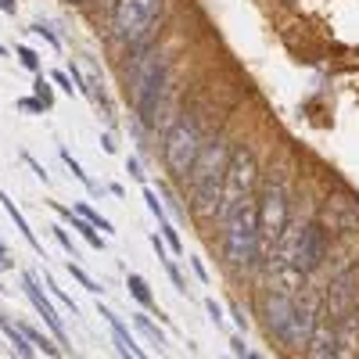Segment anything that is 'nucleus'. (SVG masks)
I'll return each instance as SVG.
<instances>
[{
  "label": "nucleus",
  "instance_id": "nucleus-1",
  "mask_svg": "<svg viewBox=\"0 0 359 359\" xmlns=\"http://www.w3.org/2000/svg\"><path fill=\"white\" fill-rule=\"evenodd\" d=\"M230 165V147L226 140H212L201 147V155L191 169V201H194V216L208 219L216 216V205H219V191H223V176Z\"/></svg>",
  "mask_w": 359,
  "mask_h": 359
},
{
  "label": "nucleus",
  "instance_id": "nucleus-2",
  "mask_svg": "<svg viewBox=\"0 0 359 359\" xmlns=\"http://www.w3.org/2000/svg\"><path fill=\"white\" fill-rule=\"evenodd\" d=\"M255 230H259V255L273 259L280 237L287 230V187L284 180H266L255 201Z\"/></svg>",
  "mask_w": 359,
  "mask_h": 359
},
{
  "label": "nucleus",
  "instance_id": "nucleus-3",
  "mask_svg": "<svg viewBox=\"0 0 359 359\" xmlns=\"http://www.w3.org/2000/svg\"><path fill=\"white\" fill-rule=\"evenodd\" d=\"M162 11H165V0H115V8H111L115 36L130 47H144L155 36Z\"/></svg>",
  "mask_w": 359,
  "mask_h": 359
},
{
  "label": "nucleus",
  "instance_id": "nucleus-4",
  "mask_svg": "<svg viewBox=\"0 0 359 359\" xmlns=\"http://www.w3.org/2000/svg\"><path fill=\"white\" fill-rule=\"evenodd\" d=\"M255 184H259V165H255V155L248 151H233L230 155V165H226V176H223V191H219V205H216V219L226 223L237 208H245L248 201H255Z\"/></svg>",
  "mask_w": 359,
  "mask_h": 359
},
{
  "label": "nucleus",
  "instance_id": "nucleus-5",
  "mask_svg": "<svg viewBox=\"0 0 359 359\" xmlns=\"http://www.w3.org/2000/svg\"><path fill=\"white\" fill-rule=\"evenodd\" d=\"M223 255L233 269H252L259 259V230H255V201L223 223Z\"/></svg>",
  "mask_w": 359,
  "mask_h": 359
},
{
  "label": "nucleus",
  "instance_id": "nucleus-6",
  "mask_svg": "<svg viewBox=\"0 0 359 359\" xmlns=\"http://www.w3.org/2000/svg\"><path fill=\"white\" fill-rule=\"evenodd\" d=\"M201 130L194 123H187V118H180V123H172L165 130V140H162V158H165V169L172 180H187L198 155H201Z\"/></svg>",
  "mask_w": 359,
  "mask_h": 359
},
{
  "label": "nucleus",
  "instance_id": "nucleus-7",
  "mask_svg": "<svg viewBox=\"0 0 359 359\" xmlns=\"http://www.w3.org/2000/svg\"><path fill=\"white\" fill-rule=\"evenodd\" d=\"M162 83H165V65L162 57L147 54L133 65V94H137V111L144 118V126L155 123V111H158V97H162Z\"/></svg>",
  "mask_w": 359,
  "mask_h": 359
},
{
  "label": "nucleus",
  "instance_id": "nucleus-8",
  "mask_svg": "<svg viewBox=\"0 0 359 359\" xmlns=\"http://www.w3.org/2000/svg\"><path fill=\"white\" fill-rule=\"evenodd\" d=\"M316 302L306 294V298H294V309H291V316H287V323H284V331H280V341H284V348H291V352H302L306 345H309V334H313V327H316Z\"/></svg>",
  "mask_w": 359,
  "mask_h": 359
},
{
  "label": "nucleus",
  "instance_id": "nucleus-9",
  "mask_svg": "<svg viewBox=\"0 0 359 359\" xmlns=\"http://www.w3.org/2000/svg\"><path fill=\"white\" fill-rule=\"evenodd\" d=\"M323 219H327V226L338 230V233H355L359 230V205L348 201V198H327Z\"/></svg>",
  "mask_w": 359,
  "mask_h": 359
},
{
  "label": "nucleus",
  "instance_id": "nucleus-10",
  "mask_svg": "<svg viewBox=\"0 0 359 359\" xmlns=\"http://www.w3.org/2000/svg\"><path fill=\"white\" fill-rule=\"evenodd\" d=\"M22 284H25V294H29V302H33V309L43 316V323L54 331V338H57V341H65V327H62V320H57V309L50 306V298L40 291V280H36L33 273H25Z\"/></svg>",
  "mask_w": 359,
  "mask_h": 359
},
{
  "label": "nucleus",
  "instance_id": "nucleus-11",
  "mask_svg": "<svg viewBox=\"0 0 359 359\" xmlns=\"http://www.w3.org/2000/svg\"><path fill=\"white\" fill-rule=\"evenodd\" d=\"M306 359H338V345H334V323L331 320H316L309 345H306Z\"/></svg>",
  "mask_w": 359,
  "mask_h": 359
},
{
  "label": "nucleus",
  "instance_id": "nucleus-12",
  "mask_svg": "<svg viewBox=\"0 0 359 359\" xmlns=\"http://www.w3.org/2000/svg\"><path fill=\"white\" fill-rule=\"evenodd\" d=\"M294 298L298 294H280V291H273V294L266 298V331L273 334V338H280L284 323H287V316L294 309Z\"/></svg>",
  "mask_w": 359,
  "mask_h": 359
},
{
  "label": "nucleus",
  "instance_id": "nucleus-13",
  "mask_svg": "<svg viewBox=\"0 0 359 359\" xmlns=\"http://www.w3.org/2000/svg\"><path fill=\"white\" fill-rule=\"evenodd\" d=\"M101 316L108 320V327H111V334H115V348H118V355H126V359H147L144 352H140V345L133 341V334H130V327H123V320H118L111 309H104L101 306Z\"/></svg>",
  "mask_w": 359,
  "mask_h": 359
},
{
  "label": "nucleus",
  "instance_id": "nucleus-14",
  "mask_svg": "<svg viewBox=\"0 0 359 359\" xmlns=\"http://www.w3.org/2000/svg\"><path fill=\"white\" fill-rule=\"evenodd\" d=\"M0 205H4V212L11 216V223H15V230H18V233L25 237V241H29V248H33L36 255H43V245L36 241V233H33V230H29V223H25V216H22V208H18V205L11 201V194H8V191H0Z\"/></svg>",
  "mask_w": 359,
  "mask_h": 359
},
{
  "label": "nucleus",
  "instance_id": "nucleus-15",
  "mask_svg": "<svg viewBox=\"0 0 359 359\" xmlns=\"http://www.w3.org/2000/svg\"><path fill=\"white\" fill-rule=\"evenodd\" d=\"M54 208H57V212H62V216H65V219L72 223V230H79V237H83V241H86L90 248H97V252H104V237H101V233H97L94 226H90V223H86L83 216H76L72 208H65V205H54Z\"/></svg>",
  "mask_w": 359,
  "mask_h": 359
},
{
  "label": "nucleus",
  "instance_id": "nucleus-16",
  "mask_svg": "<svg viewBox=\"0 0 359 359\" xmlns=\"http://www.w3.org/2000/svg\"><path fill=\"white\" fill-rule=\"evenodd\" d=\"M0 331L8 334V341H11V348L18 352V359H36V348L29 345V338L22 334V327H11V323L4 320V323H0Z\"/></svg>",
  "mask_w": 359,
  "mask_h": 359
},
{
  "label": "nucleus",
  "instance_id": "nucleus-17",
  "mask_svg": "<svg viewBox=\"0 0 359 359\" xmlns=\"http://www.w3.org/2000/svg\"><path fill=\"white\" fill-rule=\"evenodd\" d=\"M126 287H130V294L137 298L144 309H155V294H151V287H147V280H144L140 273H130V277H126Z\"/></svg>",
  "mask_w": 359,
  "mask_h": 359
},
{
  "label": "nucleus",
  "instance_id": "nucleus-18",
  "mask_svg": "<svg viewBox=\"0 0 359 359\" xmlns=\"http://www.w3.org/2000/svg\"><path fill=\"white\" fill-rule=\"evenodd\" d=\"M72 212H76V216H83V219H86L90 226H94V230H101V237H104V233H115L111 219H104V216L97 212V208H90V205H83V201H79V205L72 208Z\"/></svg>",
  "mask_w": 359,
  "mask_h": 359
},
{
  "label": "nucleus",
  "instance_id": "nucleus-19",
  "mask_svg": "<svg viewBox=\"0 0 359 359\" xmlns=\"http://www.w3.org/2000/svg\"><path fill=\"white\" fill-rule=\"evenodd\" d=\"M22 334L29 338V345H33V348H40L43 355H50V359H57V355H62V348H57V345H54L47 334H40L36 327H22Z\"/></svg>",
  "mask_w": 359,
  "mask_h": 359
},
{
  "label": "nucleus",
  "instance_id": "nucleus-20",
  "mask_svg": "<svg viewBox=\"0 0 359 359\" xmlns=\"http://www.w3.org/2000/svg\"><path fill=\"white\" fill-rule=\"evenodd\" d=\"M133 323H137V331H140V334H144L147 341H151V345H158V348L165 345V334H162V331H158V327H155L151 320H147L144 313H133Z\"/></svg>",
  "mask_w": 359,
  "mask_h": 359
},
{
  "label": "nucleus",
  "instance_id": "nucleus-21",
  "mask_svg": "<svg viewBox=\"0 0 359 359\" xmlns=\"http://www.w3.org/2000/svg\"><path fill=\"white\" fill-rule=\"evenodd\" d=\"M62 162L69 165V172H72V176L79 180V184H83V187H86L90 194H97V184H94V180H90V176L83 172V165H79V162L72 158V151H69V147H62Z\"/></svg>",
  "mask_w": 359,
  "mask_h": 359
},
{
  "label": "nucleus",
  "instance_id": "nucleus-22",
  "mask_svg": "<svg viewBox=\"0 0 359 359\" xmlns=\"http://www.w3.org/2000/svg\"><path fill=\"white\" fill-rule=\"evenodd\" d=\"M144 201H147V212H151V216L158 219V226H162V223H169V212H165V205L158 201V194H155L151 187H144Z\"/></svg>",
  "mask_w": 359,
  "mask_h": 359
},
{
  "label": "nucleus",
  "instance_id": "nucleus-23",
  "mask_svg": "<svg viewBox=\"0 0 359 359\" xmlns=\"http://www.w3.org/2000/svg\"><path fill=\"white\" fill-rule=\"evenodd\" d=\"M69 273H72V277H76V280H79V284H83L90 294H97V291H101V284H97L94 277H90V273H86V269H83L79 262H72V259H69Z\"/></svg>",
  "mask_w": 359,
  "mask_h": 359
},
{
  "label": "nucleus",
  "instance_id": "nucleus-24",
  "mask_svg": "<svg viewBox=\"0 0 359 359\" xmlns=\"http://www.w3.org/2000/svg\"><path fill=\"white\" fill-rule=\"evenodd\" d=\"M33 90H36V101L43 104V111H47V108H54V94H50V83H47L43 76H36Z\"/></svg>",
  "mask_w": 359,
  "mask_h": 359
},
{
  "label": "nucleus",
  "instance_id": "nucleus-25",
  "mask_svg": "<svg viewBox=\"0 0 359 359\" xmlns=\"http://www.w3.org/2000/svg\"><path fill=\"white\" fill-rule=\"evenodd\" d=\"M158 230H162V241H165V245H169V248H172L176 255H180V252H184V241H180V233H176V226H172V219H169V223H162Z\"/></svg>",
  "mask_w": 359,
  "mask_h": 359
},
{
  "label": "nucleus",
  "instance_id": "nucleus-26",
  "mask_svg": "<svg viewBox=\"0 0 359 359\" xmlns=\"http://www.w3.org/2000/svg\"><path fill=\"white\" fill-rule=\"evenodd\" d=\"M18 62L29 69V72H40V54L33 47H18Z\"/></svg>",
  "mask_w": 359,
  "mask_h": 359
},
{
  "label": "nucleus",
  "instance_id": "nucleus-27",
  "mask_svg": "<svg viewBox=\"0 0 359 359\" xmlns=\"http://www.w3.org/2000/svg\"><path fill=\"white\" fill-rule=\"evenodd\" d=\"M43 280H47V287H50V291H54V298H62V302H65V306H69V309H72V316H76V313H79V306H76V302H72V294H65V291H62V287H57V284H54V277H43Z\"/></svg>",
  "mask_w": 359,
  "mask_h": 359
},
{
  "label": "nucleus",
  "instance_id": "nucleus-28",
  "mask_svg": "<svg viewBox=\"0 0 359 359\" xmlns=\"http://www.w3.org/2000/svg\"><path fill=\"white\" fill-rule=\"evenodd\" d=\"M33 33H36V36H43V40H47L50 47H62V40H57V33H54L50 25H43V22H36V25H33Z\"/></svg>",
  "mask_w": 359,
  "mask_h": 359
},
{
  "label": "nucleus",
  "instance_id": "nucleus-29",
  "mask_svg": "<svg viewBox=\"0 0 359 359\" xmlns=\"http://www.w3.org/2000/svg\"><path fill=\"white\" fill-rule=\"evenodd\" d=\"M50 230H54V237H57V241H62V248H65V252L76 259V248H72V237H69V230H65V226H50Z\"/></svg>",
  "mask_w": 359,
  "mask_h": 359
},
{
  "label": "nucleus",
  "instance_id": "nucleus-30",
  "mask_svg": "<svg viewBox=\"0 0 359 359\" xmlns=\"http://www.w3.org/2000/svg\"><path fill=\"white\" fill-rule=\"evenodd\" d=\"M126 172H130V180H137V184H144V169H140V162L130 155L126 158Z\"/></svg>",
  "mask_w": 359,
  "mask_h": 359
},
{
  "label": "nucleus",
  "instance_id": "nucleus-31",
  "mask_svg": "<svg viewBox=\"0 0 359 359\" xmlns=\"http://www.w3.org/2000/svg\"><path fill=\"white\" fill-rule=\"evenodd\" d=\"M230 352H233V359H245V355H248V348H245V338H241V334H233V338H230Z\"/></svg>",
  "mask_w": 359,
  "mask_h": 359
},
{
  "label": "nucleus",
  "instance_id": "nucleus-32",
  "mask_svg": "<svg viewBox=\"0 0 359 359\" xmlns=\"http://www.w3.org/2000/svg\"><path fill=\"white\" fill-rule=\"evenodd\" d=\"M205 309H208V316H212V323H216V327L223 323V309L216 306V298H205Z\"/></svg>",
  "mask_w": 359,
  "mask_h": 359
},
{
  "label": "nucleus",
  "instance_id": "nucleus-33",
  "mask_svg": "<svg viewBox=\"0 0 359 359\" xmlns=\"http://www.w3.org/2000/svg\"><path fill=\"white\" fill-rule=\"evenodd\" d=\"M50 79H54L57 86H62V90H65V94H72V90H76V86H72V79H69V72H54Z\"/></svg>",
  "mask_w": 359,
  "mask_h": 359
},
{
  "label": "nucleus",
  "instance_id": "nucleus-34",
  "mask_svg": "<svg viewBox=\"0 0 359 359\" xmlns=\"http://www.w3.org/2000/svg\"><path fill=\"white\" fill-rule=\"evenodd\" d=\"M18 104H22V108H25V111H33V115H43V104H40V101H36V97H22V101H18Z\"/></svg>",
  "mask_w": 359,
  "mask_h": 359
},
{
  "label": "nucleus",
  "instance_id": "nucleus-35",
  "mask_svg": "<svg viewBox=\"0 0 359 359\" xmlns=\"http://www.w3.org/2000/svg\"><path fill=\"white\" fill-rule=\"evenodd\" d=\"M230 313H233V323L241 327V331H248V316H245V309H241V306H233Z\"/></svg>",
  "mask_w": 359,
  "mask_h": 359
},
{
  "label": "nucleus",
  "instance_id": "nucleus-36",
  "mask_svg": "<svg viewBox=\"0 0 359 359\" xmlns=\"http://www.w3.org/2000/svg\"><path fill=\"white\" fill-rule=\"evenodd\" d=\"M191 266H194V273H198V280H201V284H208V269H205V266H201L198 259H191Z\"/></svg>",
  "mask_w": 359,
  "mask_h": 359
},
{
  "label": "nucleus",
  "instance_id": "nucleus-37",
  "mask_svg": "<svg viewBox=\"0 0 359 359\" xmlns=\"http://www.w3.org/2000/svg\"><path fill=\"white\" fill-rule=\"evenodd\" d=\"M0 11H4V15H15L18 4H15V0H0Z\"/></svg>",
  "mask_w": 359,
  "mask_h": 359
},
{
  "label": "nucleus",
  "instance_id": "nucleus-38",
  "mask_svg": "<svg viewBox=\"0 0 359 359\" xmlns=\"http://www.w3.org/2000/svg\"><path fill=\"white\" fill-rule=\"evenodd\" d=\"M11 266V259H8V252H0V269H8Z\"/></svg>",
  "mask_w": 359,
  "mask_h": 359
},
{
  "label": "nucleus",
  "instance_id": "nucleus-39",
  "mask_svg": "<svg viewBox=\"0 0 359 359\" xmlns=\"http://www.w3.org/2000/svg\"><path fill=\"white\" fill-rule=\"evenodd\" d=\"M245 359H262V355H259V352H248V355H245Z\"/></svg>",
  "mask_w": 359,
  "mask_h": 359
},
{
  "label": "nucleus",
  "instance_id": "nucleus-40",
  "mask_svg": "<svg viewBox=\"0 0 359 359\" xmlns=\"http://www.w3.org/2000/svg\"><path fill=\"white\" fill-rule=\"evenodd\" d=\"M72 4H86V0H72Z\"/></svg>",
  "mask_w": 359,
  "mask_h": 359
},
{
  "label": "nucleus",
  "instance_id": "nucleus-41",
  "mask_svg": "<svg viewBox=\"0 0 359 359\" xmlns=\"http://www.w3.org/2000/svg\"><path fill=\"white\" fill-rule=\"evenodd\" d=\"M0 54H8V50H4V43H0Z\"/></svg>",
  "mask_w": 359,
  "mask_h": 359
},
{
  "label": "nucleus",
  "instance_id": "nucleus-42",
  "mask_svg": "<svg viewBox=\"0 0 359 359\" xmlns=\"http://www.w3.org/2000/svg\"><path fill=\"white\" fill-rule=\"evenodd\" d=\"M4 320H8V316H4V313H0V323H4Z\"/></svg>",
  "mask_w": 359,
  "mask_h": 359
},
{
  "label": "nucleus",
  "instance_id": "nucleus-43",
  "mask_svg": "<svg viewBox=\"0 0 359 359\" xmlns=\"http://www.w3.org/2000/svg\"><path fill=\"white\" fill-rule=\"evenodd\" d=\"M4 291H8V287H4V284H0V294H4Z\"/></svg>",
  "mask_w": 359,
  "mask_h": 359
}]
</instances>
